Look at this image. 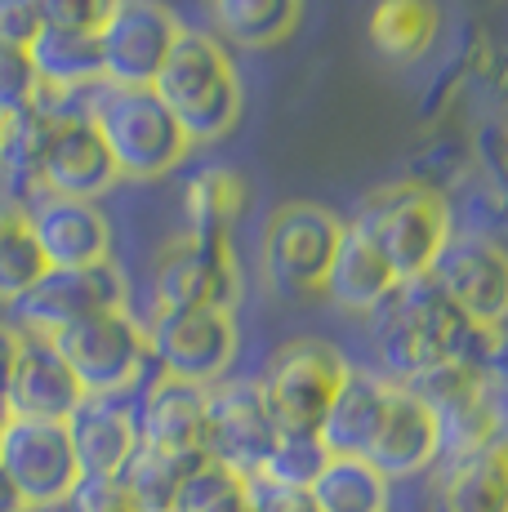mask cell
<instances>
[{"label":"cell","mask_w":508,"mask_h":512,"mask_svg":"<svg viewBox=\"0 0 508 512\" xmlns=\"http://www.w3.org/2000/svg\"><path fill=\"white\" fill-rule=\"evenodd\" d=\"M370 339L388 383H406L437 361H464L473 370H500L504 330L468 326L428 277L406 281L370 312Z\"/></svg>","instance_id":"1"},{"label":"cell","mask_w":508,"mask_h":512,"mask_svg":"<svg viewBox=\"0 0 508 512\" xmlns=\"http://www.w3.org/2000/svg\"><path fill=\"white\" fill-rule=\"evenodd\" d=\"M152 94L165 103V112L174 116V125L192 147L228 139L241 121V103H246L228 49L197 27H179L152 81Z\"/></svg>","instance_id":"2"},{"label":"cell","mask_w":508,"mask_h":512,"mask_svg":"<svg viewBox=\"0 0 508 512\" xmlns=\"http://www.w3.org/2000/svg\"><path fill=\"white\" fill-rule=\"evenodd\" d=\"M348 232H357L384 259L393 281L406 285L433 272L437 254L455 236V219L446 192L419 179H397L361 196Z\"/></svg>","instance_id":"3"},{"label":"cell","mask_w":508,"mask_h":512,"mask_svg":"<svg viewBox=\"0 0 508 512\" xmlns=\"http://www.w3.org/2000/svg\"><path fill=\"white\" fill-rule=\"evenodd\" d=\"M90 121L121 179H161L179 170L192 152V143L152 90H116L99 81L90 90Z\"/></svg>","instance_id":"4"},{"label":"cell","mask_w":508,"mask_h":512,"mask_svg":"<svg viewBox=\"0 0 508 512\" xmlns=\"http://www.w3.org/2000/svg\"><path fill=\"white\" fill-rule=\"evenodd\" d=\"M348 223L330 205L286 201L268 214L259 236V277L277 299H308L321 294L335 250Z\"/></svg>","instance_id":"5"},{"label":"cell","mask_w":508,"mask_h":512,"mask_svg":"<svg viewBox=\"0 0 508 512\" xmlns=\"http://www.w3.org/2000/svg\"><path fill=\"white\" fill-rule=\"evenodd\" d=\"M348 357L326 339H286L259 374L263 401L281 432H317L348 379Z\"/></svg>","instance_id":"6"},{"label":"cell","mask_w":508,"mask_h":512,"mask_svg":"<svg viewBox=\"0 0 508 512\" xmlns=\"http://www.w3.org/2000/svg\"><path fill=\"white\" fill-rule=\"evenodd\" d=\"M58 357L76 374L81 392H134L148 370V330L130 308L85 317L50 334Z\"/></svg>","instance_id":"7"},{"label":"cell","mask_w":508,"mask_h":512,"mask_svg":"<svg viewBox=\"0 0 508 512\" xmlns=\"http://www.w3.org/2000/svg\"><path fill=\"white\" fill-rule=\"evenodd\" d=\"M241 268L232 241H197V236H174L161 245L152 263V308L156 312H197L219 308L237 312L241 303Z\"/></svg>","instance_id":"8"},{"label":"cell","mask_w":508,"mask_h":512,"mask_svg":"<svg viewBox=\"0 0 508 512\" xmlns=\"http://www.w3.org/2000/svg\"><path fill=\"white\" fill-rule=\"evenodd\" d=\"M143 330H148V357L161 366V374L197 383V388H214L219 379H228L241 348L237 317L219 308L152 312Z\"/></svg>","instance_id":"9"},{"label":"cell","mask_w":508,"mask_h":512,"mask_svg":"<svg viewBox=\"0 0 508 512\" xmlns=\"http://www.w3.org/2000/svg\"><path fill=\"white\" fill-rule=\"evenodd\" d=\"M277 432L281 428L263 401L259 379H219L214 388H205L201 450L210 464L232 468L237 477H259Z\"/></svg>","instance_id":"10"},{"label":"cell","mask_w":508,"mask_h":512,"mask_svg":"<svg viewBox=\"0 0 508 512\" xmlns=\"http://www.w3.org/2000/svg\"><path fill=\"white\" fill-rule=\"evenodd\" d=\"M0 472L27 508H58L81 481L63 423L5 419L0 423Z\"/></svg>","instance_id":"11"},{"label":"cell","mask_w":508,"mask_h":512,"mask_svg":"<svg viewBox=\"0 0 508 512\" xmlns=\"http://www.w3.org/2000/svg\"><path fill=\"white\" fill-rule=\"evenodd\" d=\"M428 281L437 285L446 303L482 330H504V312H508V259L500 250V241L482 232H464L451 236L446 250L437 254Z\"/></svg>","instance_id":"12"},{"label":"cell","mask_w":508,"mask_h":512,"mask_svg":"<svg viewBox=\"0 0 508 512\" xmlns=\"http://www.w3.org/2000/svg\"><path fill=\"white\" fill-rule=\"evenodd\" d=\"M179 27L183 23L174 18V9L161 5V0H121L112 9V18L94 32L99 36L103 85H116V90H152Z\"/></svg>","instance_id":"13"},{"label":"cell","mask_w":508,"mask_h":512,"mask_svg":"<svg viewBox=\"0 0 508 512\" xmlns=\"http://www.w3.org/2000/svg\"><path fill=\"white\" fill-rule=\"evenodd\" d=\"M112 308H125V272L116 259L94 263V268H45V277L9 312L18 317L23 334L50 339V334Z\"/></svg>","instance_id":"14"},{"label":"cell","mask_w":508,"mask_h":512,"mask_svg":"<svg viewBox=\"0 0 508 512\" xmlns=\"http://www.w3.org/2000/svg\"><path fill=\"white\" fill-rule=\"evenodd\" d=\"M23 223L36 236L50 268H94V263L112 259V223L90 201L41 192L23 205Z\"/></svg>","instance_id":"15"},{"label":"cell","mask_w":508,"mask_h":512,"mask_svg":"<svg viewBox=\"0 0 508 512\" xmlns=\"http://www.w3.org/2000/svg\"><path fill=\"white\" fill-rule=\"evenodd\" d=\"M63 428L81 477H121V468L139 446L134 392H85Z\"/></svg>","instance_id":"16"},{"label":"cell","mask_w":508,"mask_h":512,"mask_svg":"<svg viewBox=\"0 0 508 512\" xmlns=\"http://www.w3.org/2000/svg\"><path fill=\"white\" fill-rule=\"evenodd\" d=\"M366 459L370 468L379 472L384 481H402V477H419L424 468H433L442 459V441H437V419L433 410L424 406L419 397H410L406 388L388 392V406H384V419H379L375 437L366 446Z\"/></svg>","instance_id":"17"},{"label":"cell","mask_w":508,"mask_h":512,"mask_svg":"<svg viewBox=\"0 0 508 512\" xmlns=\"http://www.w3.org/2000/svg\"><path fill=\"white\" fill-rule=\"evenodd\" d=\"M23 334V330H18ZM81 383L58 357V348L41 334H23L14 361V379H9V419H45V423H67L81 406Z\"/></svg>","instance_id":"18"},{"label":"cell","mask_w":508,"mask_h":512,"mask_svg":"<svg viewBox=\"0 0 508 512\" xmlns=\"http://www.w3.org/2000/svg\"><path fill=\"white\" fill-rule=\"evenodd\" d=\"M121 183L112 156L94 130L90 116L81 121H63L50 139V152L41 161V192L67 196V201H99Z\"/></svg>","instance_id":"19"},{"label":"cell","mask_w":508,"mask_h":512,"mask_svg":"<svg viewBox=\"0 0 508 512\" xmlns=\"http://www.w3.org/2000/svg\"><path fill=\"white\" fill-rule=\"evenodd\" d=\"M134 428H139V446L201 450L205 388L170 379V374H156L148 388L134 397Z\"/></svg>","instance_id":"20"},{"label":"cell","mask_w":508,"mask_h":512,"mask_svg":"<svg viewBox=\"0 0 508 512\" xmlns=\"http://www.w3.org/2000/svg\"><path fill=\"white\" fill-rule=\"evenodd\" d=\"M428 512H508V455L504 441L477 455L437 459Z\"/></svg>","instance_id":"21"},{"label":"cell","mask_w":508,"mask_h":512,"mask_svg":"<svg viewBox=\"0 0 508 512\" xmlns=\"http://www.w3.org/2000/svg\"><path fill=\"white\" fill-rule=\"evenodd\" d=\"M388 392L393 383L384 374H370V370H348L344 388L335 392L330 401L326 419H321L317 437L330 455H348V459H361L375 437L379 419H384V406H388Z\"/></svg>","instance_id":"22"},{"label":"cell","mask_w":508,"mask_h":512,"mask_svg":"<svg viewBox=\"0 0 508 512\" xmlns=\"http://www.w3.org/2000/svg\"><path fill=\"white\" fill-rule=\"evenodd\" d=\"M437 419V441H442V459L477 455L486 446L504 441V379L500 370L477 379L468 392H459L455 401H446L442 410H433Z\"/></svg>","instance_id":"23"},{"label":"cell","mask_w":508,"mask_h":512,"mask_svg":"<svg viewBox=\"0 0 508 512\" xmlns=\"http://www.w3.org/2000/svg\"><path fill=\"white\" fill-rule=\"evenodd\" d=\"M366 32H370V45H375L379 58H388V63H397V67L419 63V58L437 45L442 5H437V0H375Z\"/></svg>","instance_id":"24"},{"label":"cell","mask_w":508,"mask_h":512,"mask_svg":"<svg viewBox=\"0 0 508 512\" xmlns=\"http://www.w3.org/2000/svg\"><path fill=\"white\" fill-rule=\"evenodd\" d=\"M393 290H397V281H393V272L384 268V259H379V254L370 250L357 232H344V241H339V250H335V263H330L321 294H326L339 312L370 317V312H375Z\"/></svg>","instance_id":"25"},{"label":"cell","mask_w":508,"mask_h":512,"mask_svg":"<svg viewBox=\"0 0 508 512\" xmlns=\"http://www.w3.org/2000/svg\"><path fill=\"white\" fill-rule=\"evenodd\" d=\"M214 23V41L241 49H272L295 36L304 18V0H205Z\"/></svg>","instance_id":"26"},{"label":"cell","mask_w":508,"mask_h":512,"mask_svg":"<svg viewBox=\"0 0 508 512\" xmlns=\"http://www.w3.org/2000/svg\"><path fill=\"white\" fill-rule=\"evenodd\" d=\"M32 72L50 90H90L103 81L99 63V36L94 32H67V27H41L27 45Z\"/></svg>","instance_id":"27"},{"label":"cell","mask_w":508,"mask_h":512,"mask_svg":"<svg viewBox=\"0 0 508 512\" xmlns=\"http://www.w3.org/2000/svg\"><path fill=\"white\" fill-rule=\"evenodd\" d=\"M250 205V183L237 170H205L183 192V228L197 241H232V228Z\"/></svg>","instance_id":"28"},{"label":"cell","mask_w":508,"mask_h":512,"mask_svg":"<svg viewBox=\"0 0 508 512\" xmlns=\"http://www.w3.org/2000/svg\"><path fill=\"white\" fill-rule=\"evenodd\" d=\"M205 464V450H156L134 446L130 464L121 468V486L134 512H170L179 486Z\"/></svg>","instance_id":"29"},{"label":"cell","mask_w":508,"mask_h":512,"mask_svg":"<svg viewBox=\"0 0 508 512\" xmlns=\"http://www.w3.org/2000/svg\"><path fill=\"white\" fill-rule=\"evenodd\" d=\"M317 512H388V481L366 459L330 455L308 486Z\"/></svg>","instance_id":"30"},{"label":"cell","mask_w":508,"mask_h":512,"mask_svg":"<svg viewBox=\"0 0 508 512\" xmlns=\"http://www.w3.org/2000/svg\"><path fill=\"white\" fill-rule=\"evenodd\" d=\"M330 450L321 446L317 432H277L268 459H263V481L272 486H290V490H308L317 481V472L326 468Z\"/></svg>","instance_id":"31"},{"label":"cell","mask_w":508,"mask_h":512,"mask_svg":"<svg viewBox=\"0 0 508 512\" xmlns=\"http://www.w3.org/2000/svg\"><path fill=\"white\" fill-rule=\"evenodd\" d=\"M45 268H50V263H45L36 236L27 232V223L23 219L5 223V228H0V303L14 308V303L45 277Z\"/></svg>","instance_id":"32"},{"label":"cell","mask_w":508,"mask_h":512,"mask_svg":"<svg viewBox=\"0 0 508 512\" xmlns=\"http://www.w3.org/2000/svg\"><path fill=\"white\" fill-rule=\"evenodd\" d=\"M170 512H246V477L205 459L179 486Z\"/></svg>","instance_id":"33"},{"label":"cell","mask_w":508,"mask_h":512,"mask_svg":"<svg viewBox=\"0 0 508 512\" xmlns=\"http://www.w3.org/2000/svg\"><path fill=\"white\" fill-rule=\"evenodd\" d=\"M36 90H41V81H36V72H32L27 49L0 45V121H9V116L23 112V107H32Z\"/></svg>","instance_id":"34"},{"label":"cell","mask_w":508,"mask_h":512,"mask_svg":"<svg viewBox=\"0 0 508 512\" xmlns=\"http://www.w3.org/2000/svg\"><path fill=\"white\" fill-rule=\"evenodd\" d=\"M121 0H36V14L45 27H67V32H99L112 18Z\"/></svg>","instance_id":"35"},{"label":"cell","mask_w":508,"mask_h":512,"mask_svg":"<svg viewBox=\"0 0 508 512\" xmlns=\"http://www.w3.org/2000/svg\"><path fill=\"white\" fill-rule=\"evenodd\" d=\"M67 512H134L121 477H81L67 495Z\"/></svg>","instance_id":"36"},{"label":"cell","mask_w":508,"mask_h":512,"mask_svg":"<svg viewBox=\"0 0 508 512\" xmlns=\"http://www.w3.org/2000/svg\"><path fill=\"white\" fill-rule=\"evenodd\" d=\"M246 512H317L308 490L272 486L263 477H246Z\"/></svg>","instance_id":"37"},{"label":"cell","mask_w":508,"mask_h":512,"mask_svg":"<svg viewBox=\"0 0 508 512\" xmlns=\"http://www.w3.org/2000/svg\"><path fill=\"white\" fill-rule=\"evenodd\" d=\"M41 14H36V0H0V45L27 49L41 32Z\"/></svg>","instance_id":"38"},{"label":"cell","mask_w":508,"mask_h":512,"mask_svg":"<svg viewBox=\"0 0 508 512\" xmlns=\"http://www.w3.org/2000/svg\"><path fill=\"white\" fill-rule=\"evenodd\" d=\"M18 343H23V334L0 321V419H9V379H14Z\"/></svg>","instance_id":"39"},{"label":"cell","mask_w":508,"mask_h":512,"mask_svg":"<svg viewBox=\"0 0 508 512\" xmlns=\"http://www.w3.org/2000/svg\"><path fill=\"white\" fill-rule=\"evenodd\" d=\"M14 219H23V205L14 201V192H9L5 179H0V228H5V223H14Z\"/></svg>","instance_id":"40"},{"label":"cell","mask_w":508,"mask_h":512,"mask_svg":"<svg viewBox=\"0 0 508 512\" xmlns=\"http://www.w3.org/2000/svg\"><path fill=\"white\" fill-rule=\"evenodd\" d=\"M0 512H27V504L18 499V490L9 486V477L0 472Z\"/></svg>","instance_id":"41"},{"label":"cell","mask_w":508,"mask_h":512,"mask_svg":"<svg viewBox=\"0 0 508 512\" xmlns=\"http://www.w3.org/2000/svg\"><path fill=\"white\" fill-rule=\"evenodd\" d=\"M27 512H67V504H58V508H27Z\"/></svg>","instance_id":"42"},{"label":"cell","mask_w":508,"mask_h":512,"mask_svg":"<svg viewBox=\"0 0 508 512\" xmlns=\"http://www.w3.org/2000/svg\"><path fill=\"white\" fill-rule=\"evenodd\" d=\"M0 134H5V121H0Z\"/></svg>","instance_id":"43"},{"label":"cell","mask_w":508,"mask_h":512,"mask_svg":"<svg viewBox=\"0 0 508 512\" xmlns=\"http://www.w3.org/2000/svg\"><path fill=\"white\" fill-rule=\"evenodd\" d=\"M0 423H5V419H0Z\"/></svg>","instance_id":"44"}]
</instances>
